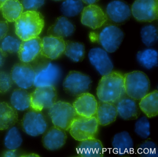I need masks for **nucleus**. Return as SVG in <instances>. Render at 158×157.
<instances>
[{
  "label": "nucleus",
  "mask_w": 158,
  "mask_h": 157,
  "mask_svg": "<svg viewBox=\"0 0 158 157\" xmlns=\"http://www.w3.org/2000/svg\"><path fill=\"white\" fill-rule=\"evenodd\" d=\"M21 42L19 39L12 36H6L2 39L0 48L7 55L8 53H16L19 51Z\"/></svg>",
  "instance_id": "34"
},
{
  "label": "nucleus",
  "mask_w": 158,
  "mask_h": 157,
  "mask_svg": "<svg viewBox=\"0 0 158 157\" xmlns=\"http://www.w3.org/2000/svg\"><path fill=\"white\" fill-rule=\"evenodd\" d=\"M130 6L122 0H114L107 5V18L115 23L121 24L128 20L131 16Z\"/></svg>",
  "instance_id": "17"
},
{
  "label": "nucleus",
  "mask_w": 158,
  "mask_h": 157,
  "mask_svg": "<svg viewBox=\"0 0 158 157\" xmlns=\"http://www.w3.org/2000/svg\"><path fill=\"white\" fill-rule=\"evenodd\" d=\"M65 47V42L63 38L46 36L41 39L40 55L50 60H56L64 53Z\"/></svg>",
  "instance_id": "15"
},
{
  "label": "nucleus",
  "mask_w": 158,
  "mask_h": 157,
  "mask_svg": "<svg viewBox=\"0 0 158 157\" xmlns=\"http://www.w3.org/2000/svg\"><path fill=\"white\" fill-rule=\"evenodd\" d=\"M112 146L114 153L121 156L128 155L134 150L133 139L127 131L115 134L113 138Z\"/></svg>",
  "instance_id": "22"
},
{
  "label": "nucleus",
  "mask_w": 158,
  "mask_h": 157,
  "mask_svg": "<svg viewBox=\"0 0 158 157\" xmlns=\"http://www.w3.org/2000/svg\"><path fill=\"white\" fill-rule=\"evenodd\" d=\"M64 53L74 62L82 61L85 58V46L80 42L66 41Z\"/></svg>",
  "instance_id": "29"
},
{
  "label": "nucleus",
  "mask_w": 158,
  "mask_h": 157,
  "mask_svg": "<svg viewBox=\"0 0 158 157\" xmlns=\"http://www.w3.org/2000/svg\"><path fill=\"white\" fill-rule=\"evenodd\" d=\"M67 138L64 130L54 126L50 128L43 136L42 143L47 149L57 150L64 146Z\"/></svg>",
  "instance_id": "19"
},
{
  "label": "nucleus",
  "mask_w": 158,
  "mask_h": 157,
  "mask_svg": "<svg viewBox=\"0 0 158 157\" xmlns=\"http://www.w3.org/2000/svg\"><path fill=\"white\" fill-rule=\"evenodd\" d=\"M18 114L12 106L6 102H0V130L9 129L18 121Z\"/></svg>",
  "instance_id": "25"
},
{
  "label": "nucleus",
  "mask_w": 158,
  "mask_h": 157,
  "mask_svg": "<svg viewBox=\"0 0 158 157\" xmlns=\"http://www.w3.org/2000/svg\"><path fill=\"white\" fill-rule=\"evenodd\" d=\"M22 126L23 130L27 134L37 137L47 131L48 124L41 112L31 109L24 115Z\"/></svg>",
  "instance_id": "10"
},
{
  "label": "nucleus",
  "mask_w": 158,
  "mask_h": 157,
  "mask_svg": "<svg viewBox=\"0 0 158 157\" xmlns=\"http://www.w3.org/2000/svg\"><path fill=\"white\" fill-rule=\"evenodd\" d=\"M117 114L124 120H135L138 117L139 110L135 100L124 97L116 102Z\"/></svg>",
  "instance_id": "21"
},
{
  "label": "nucleus",
  "mask_w": 158,
  "mask_h": 157,
  "mask_svg": "<svg viewBox=\"0 0 158 157\" xmlns=\"http://www.w3.org/2000/svg\"><path fill=\"white\" fill-rule=\"evenodd\" d=\"M137 153L140 157H158V147L153 141L147 140L139 146Z\"/></svg>",
  "instance_id": "35"
},
{
  "label": "nucleus",
  "mask_w": 158,
  "mask_h": 157,
  "mask_svg": "<svg viewBox=\"0 0 158 157\" xmlns=\"http://www.w3.org/2000/svg\"><path fill=\"white\" fill-rule=\"evenodd\" d=\"M7 55L0 48V67L3 65Z\"/></svg>",
  "instance_id": "41"
},
{
  "label": "nucleus",
  "mask_w": 158,
  "mask_h": 157,
  "mask_svg": "<svg viewBox=\"0 0 158 157\" xmlns=\"http://www.w3.org/2000/svg\"><path fill=\"white\" fill-rule=\"evenodd\" d=\"M13 81L10 75L4 72H0V93H7L11 88Z\"/></svg>",
  "instance_id": "37"
},
{
  "label": "nucleus",
  "mask_w": 158,
  "mask_h": 157,
  "mask_svg": "<svg viewBox=\"0 0 158 157\" xmlns=\"http://www.w3.org/2000/svg\"><path fill=\"white\" fill-rule=\"evenodd\" d=\"M9 30V25L7 22L0 21V41L6 35Z\"/></svg>",
  "instance_id": "39"
},
{
  "label": "nucleus",
  "mask_w": 158,
  "mask_h": 157,
  "mask_svg": "<svg viewBox=\"0 0 158 157\" xmlns=\"http://www.w3.org/2000/svg\"><path fill=\"white\" fill-rule=\"evenodd\" d=\"M18 151L16 150H9L4 152L3 156L6 157H15L20 156Z\"/></svg>",
  "instance_id": "40"
},
{
  "label": "nucleus",
  "mask_w": 158,
  "mask_h": 157,
  "mask_svg": "<svg viewBox=\"0 0 158 157\" xmlns=\"http://www.w3.org/2000/svg\"><path fill=\"white\" fill-rule=\"evenodd\" d=\"M41 50V39L39 37L22 40L18 52V56L22 63L29 64L40 55Z\"/></svg>",
  "instance_id": "18"
},
{
  "label": "nucleus",
  "mask_w": 158,
  "mask_h": 157,
  "mask_svg": "<svg viewBox=\"0 0 158 157\" xmlns=\"http://www.w3.org/2000/svg\"><path fill=\"white\" fill-rule=\"evenodd\" d=\"M126 95L135 100H140L148 94L150 83L146 74L134 71L124 75Z\"/></svg>",
  "instance_id": "3"
},
{
  "label": "nucleus",
  "mask_w": 158,
  "mask_h": 157,
  "mask_svg": "<svg viewBox=\"0 0 158 157\" xmlns=\"http://www.w3.org/2000/svg\"><path fill=\"white\" fill-rule=\"evenodd\" d=\"M136 58L139 63L146 69L150 70L158 65V52L153 49L139 52Z\"/></svg>",
  "instance_id": "30"
},
{
  "label": "nucleus",
  "mask_w": 158,
  "mask_h": 157,
  "mask_svg": "<svg viewBox=\"0 0 158 157\" xmlns=\"http://www.w3.org/2000/svg\"><path fill=\"white\" fill-rule=\"evenodd\" d=\"M23 139L19 129L16 126L9 128L4 139V145L9 150H16L20 147Z\"/></svg>",
  "instance_id": "31"
},
{
  "label": "nucleus",
  "mask_w": 158,
  "mask_h": 157,
  "mask_svg": "<svg viewBox=\"0 0 158 157\" xmlns=\"http://www.w3.org/2000/svg\"><path fill=\"white\" fill-rule=\"evenodd\" d=\"M8 1V0H0V10L1 9L2 7L3 6V4L5 2Z\"/></svg>",
  "instance_id": "43"
},
{
  "label": "nucleus",
  "mask_w": 158,
  "mask_h": 157,
  "mask_svg": "<svg viewBox=\"0 0 158 157\" xmlns=\"http://www.w3.org/2000/svg\"><path fill=\"white\" fill-rule=\"evenodd\" d=\"M76 148L77 155L82 157H101L104 153L103 145L95 138L80 141Z\"/></svg>",
  "instance_id": "20"
},
{
  "label": "nucleus",
  "mask_w": 158,
  "mask_h": 157,
  "mask_svg": "<svg viewBox=\"0 0 158 157\" xmlns=\"http://www.w3.org/2000/svg\"><path fill=\"white\" fill-rule=\"evenodd\" d=\"M44 27L43 16L36 11L27 10L23 13L15 22V33L22 40L39 37Z\"/></svg>",
  "instance_id": "2"
},
{
  "label": "nucleus",
  "mask_w": 158,
  "mask_h": 157,
  "mask_svg": "<svg viewBox=\"0 0 158 157\" xmlns=\"http://www.w3.org/2000/svg\"><path fill=\"white\" fill-rule=\"evenodd\" d=\"M34 85L35 87L54 86L60 78V67L51 62L40 65L35 70Z\"/></svg>",
  "instance_id": "7"
},
{
  "label": "nucleus",
  "mask_w": 158,
  "mask_h": 157,
  "mask_svg": "<svg viewBox=\"0 0 158 157\" xmlns=\"http://www.w3.org/2000/svg\"><path fill=\"white\" fill-rule=\"evenodd\" d=\"M81 13L82 24L94 30L101 27L108 20L106 13L95 4L85 7Z\"/></svg>",
  "instance_id": "13"
},
{
  "label": "nucleus",
  "mask_w": 158,
  "mask_h": 157,
  "mask_svg": "<svg viewBox=\"0 0 158 157\" xmlns=\"http://www.w3.org/2000/svg\"><path fill=\"white\" fill-rule=\"evenodd\" d=\"M97 95L102 102L116 103L126 95L124 75L112 71L103 76L97 87Z\"/></svg>",
  "instance_id": "1"
},
{
  "label": "nucleus",
  "mask_w": 158,
  "mask_h": 157,
  "mask_svg": "<svg viewBox=\"0 0 158 157\" xmlns=\"http://www.w3.org/2000/svg\"><path fill=\"white\" fill-rule=\"evenodd\" d=\"M88 57L91 64L101 75L103 76L112 72L113 64L106 51L101 48H93L89 51Z\"/></svg>",
  "instance_id": "14"
},
{
  "label": "nucleus",
  "mask_w": 158,
  "mask_h": 157,
  "mask_svg": "<svg viewBox=\"0 0 158 157\" xmlns=\"http://www.w3.org/2000/svg\"><path fill=\"white\" fill-rule=\"evenodd\" d=\"M35 72L29 64H15L11 72V77L20 88L27 89L34 85Z\"/></svg>",
  "instance_id": "12"
},
{
  "label": "nucleus",
  "mask_w": 158,
  "mask_h": 157,
  "mask_svg": "<svg viewBox=\"0 0 158 157\" xmlns=\"http://www.w3.org/2000/svg\"><path fill=\"white\" fill-rule=\"evenodd\" d=\"M45 0H22V5L27 10L36 11L45 4Z\"/></svg>",
  "instance_id": "38"
},
{
  "label": "nucleus",
  "mask_w": 158,
  "mask_h": 157,
  "mask_svg": "<svg viewBox=\"0 0 158 157\" xmlns=\"http://www.w3.org/2000/svg\"><path fill=\"white\" fill-rule=\"evenodd\" d=\"M124 34L119 27L114 25L104 27L97 35V40L107 52H115L123 39Z\"/></svg>",
  "instance_id": "9"
},
{
  "label": "nucleus",
  "mask_w": 158,
  "mask_h": 157,
  "mask_svg": "<svg viewBox=\"0 0 158 157\" xmlns=\"http://www.w3.org/2000/svg\"><path fill=\"white\" fill-rule=\"evenodd\" d=\"M73 105L77 115L89 118L96 114L98 102L93 95L87 92L79 95Z\"/></svg>",
  "instance_id": "16"
},
{
  "label": "nucleus",
  "mask_w": 158,
  "mask_h": 157,
  "mask_svg": "<svg viewBox=\"0 0 158 157\" xmlns=\"http://www.w3.org/2000/svg\"><path fill=\"white\" fill-rule=\"evenodd\" d=\"M12 106L16 110L23 111L30 108V94L22 89L14 90L10 97Z\"/></svg>",
  "instance_id": "28"
},
{
  "label": "nucleus",
  "mask_w": 158,
  "mask_h": 157,
  "mask_svg": "<svg viewBox=\"0 0 158 157\" xmlns=\"http://www.w3.org/2000/svg\"><path fill=\"white\" fill-rule=\"evenodd\" d=\"M131 10L137 21L152 22L158 18V0H135Z\"/></svg>",
  "instance_id": "11"
},
{
  "label": "nucleus",
  "mask_w": 158,
  "mask_h": 157,
  "mask_svg": "<svg viewBox=\"0 0 158 157\" xmlns=\"http://www.w3.org/2000/svg\"><path fill=\"white\" fill-rule=\"evenodd\" d=\"M83 3H85L87 5H91V4H96L100 0H81Z\"/></svg>",
  "instance_id": "42"
},
{
  "label": "nucleus",
  "mask_w": 158,
  "mask_h": 157,
  "mask_svg": "<svg viewBox=\"0 0 158 157\" xmlns=\"http://www.w3.org/2000/svg\"><path fill=\"white\" fill-rule=\"evenodd\" d=\"M57 93L54 86L37 87L30 94V109L41 112L49 109L56 102Z\"/></svg>",
  "instance_id": "6"
},
{
  "label": "nucleus",
  "mask_w": 158,
  "mask_h": 157,
  "mask_svg": "<svg viewBox=\"0 0 158 157\" xmlns=\"http://www.w3.org/2000/svg\"><path fill=\"white\" fill-rule=\"evenodd\" d=\"M23 7L19 0H8L2 7L3 17L7 22H15L22 14Z\"/></svg>",
  "instance_id": "27"
},
{
  "label": "nucleus",
  "mask_w": 158,
  "mask_h": 157,
  "mask_svg": "<svg viewBox=\"0 0 158 157\" xmlns=\"http://www.w3.org/2000/svg\"><path fill=\"white\" fill-rule=\"evenodd\" d=\"M99 124L95 116L85 117L77 116L69 130L73 138L78 141L95 138L98 131Z\"/></svg>",
  "instance_id": "5"
},
{
  "label": "nucleus",
  "mask_w": 158,
  "mask_h": 157,
  "mask_svg": "<svg viewBox=\"0 0 158 157\" xmlns=\"http://www.w3.org/2000/svg\"><path fill=\"white\" fill-rule=\"evenodd\" d=\"M55 1H62V0H54Z\"/></svg>",
  "instance_id": "44"
},
{
  "label": "nucleus",
  "mask_w": 158,
  "mask_h": 157,
  "mask_svg": "<svg viewBox=\"0 0 158 157\" xmlns=\"http://www.w3.org/2000/svg\"><path fill=\"white\" fill-rule=\"evenodd\" d=\"M135 132L143 139H146L149 136L150 124L147 116H142L137 121L135 125Z\"/></svg>",
  "instance_id": "36"
},
{
  "label": "nucleus",
  "mask_w": 158,
  "mask_h": 157,
  "mask_svg": "<svg viewBox=\"0 0 158 157\" xmlns=\"http://www.w3.org/2000/svg\"><path fill=\"white\" fill-rule=\"evenodd\" d=\"M75 31V27L67 18L61 16L57 18L55 23L49 28L48 36L64 38L71 36Z\"/></svg>",
  "instance_id": "24"
},
{
  "label": "nucleus",
  "mask_w": 158,
  "mask_h": 157,
  "mask_svg": "<svg viewBox=\"0 0 158 157\" xmlns=\"http://www.w3.org/2000/svg\"><path fill=\"white\" fill-rule=\"evenodd\" d=\"M157 32L156 27L152 25L144 27L140 32L142 42L147 47L154 45L158 40Z\"/></svg>",
  "instance_id": "33"
},
{
  "label": "nucleus",
  "mask_w": 158,
  "mask_h": 157,
  "mask_svg": "<svg viewBox=\"0 0 158 157\" xmlns=\"http://www.w3.org/2000/svg\"><path fill=\"white\" fill-rule=\"evenodd\" d=\"M139 107L148 118H152L158 114V91L154 90L147 94L140 100Z\"/></svg>",
  "instance_id": "26"
},
{
  "label": "nucleus",
  "mask_w": 158,
  "mask_h": 157,
  "mask_svg": "<svg viewBox=\"0 0 158 157\" xmlns=\"http://www.w3.org/2000/svg\"><path fill=\"white\" fill-rule=\"evenodd\" d=\"M95 115L99 125L106 126L114 122L118 114L114 103L101 101L98 103Z\"/></svg>",
  "instance_id": "23"
},
{
  "label": "nucleus",
  "mask_w": 158,
  "mask_h": 157,
  "mask_svg": "<svg viewBox=\"0 0 158 157\" xmlns=\"http://www.w3.org/2000/svg\"><path fill=\"white\" fill-rule=\"evenodd\" d=\"M84 4L81 0H65L61 6V11L66 17H75L82 12Z\"/></svg>",
  "instance_id": "32"
},
{
  "label": "nucleus",
  "mask_w": 158,
  "mask_h": 157,
  "mask_svg": "<svg viewBox=\"0 0 158 157\" xmlns=\"http://www.w3.org/2000/svg\"><path fill=\"white\" fill-rule=\"evenodd\" d=\"M49 109V115L54 126L64 131L69 130L77 116L73 105L65 101H57Z\"/></svg>",
  "instance_id": "4"
},
{
  "label": "nucleus",
  "mask_w": 158,
  "mask_h": 157,
  "mask_svg": "<svg viewBox=\"0 0 158 157\" xmlns=\"http://www.w3.org/2000/svg\"><path fill=\"white\" fill-rule=\"evenodd\" d=\"M92 81L88 76L77 71H71L63 84L65 92L73 96H79L90 89Z\"/></svg>",
  "instance_id": "8"
}]
</instances>
